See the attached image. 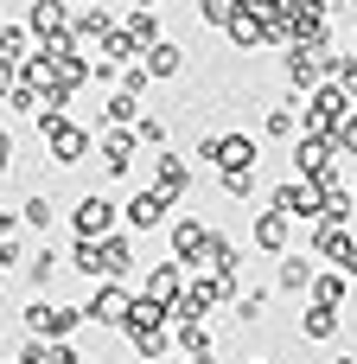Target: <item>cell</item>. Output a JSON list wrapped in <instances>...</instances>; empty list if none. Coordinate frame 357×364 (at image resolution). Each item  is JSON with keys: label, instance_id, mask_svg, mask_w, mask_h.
<instances>
[{"label": "cell", "instance_id": "cell-1", "mask_svg": "<svg viewBox=\"0 0 357 364\" xmlns=\"http://www.w3.org/2000/svg\"><path fill=\"white\" fill-rule=\"evenodd\" d=\"M294 179H313V186L345 179V160H339L332 134H294Z\"/></svg>", "mask_w": 357, "mask_h": 364}, {"label": "cell", "instance_id": "cell-2", "mask_svg": "<svg viewBox=\"0 0 357 364\" xmlns=\"http://www.w3.org/2000/svg\"><path fill=\"white\" fill-rule=\"evenodd\" d=\"M345 115H351L345 90H332V83H313V90H307V102H300V134H332Z\"/></svg>", "mask_w": 357, "mask_h": 364}, {"label": "cell", "instance_id": "cell-3", "mask_svg": "<svg viewBox=\"0 0 357 364\" xmlns=\"http://www.w3.org/2000/svg\"><path fill=\"white\" fill-rule=\"evenodd\" d=\"M198 166H217V173H230V166H256L262 160V147L249 141V134H198V154H192Z\"/></svg>", "mask_w": 357, "mask_h": 364}, {"label": "cell", "instance_id": "cell-4", "mask_svg": "<svg viewBox=\"0 0 357 364\" xmlns=\"http://www.w3.org/2000/svg\"><path fill=\"white\" fill-rule=\"evenodd\" d=\"M268 211H281L287 224H319V186L313 179H281L268 192Z\"/></svg>", "mask_w": 357, "mask_h": 364}, {"label": "cell", "instance_id": "cell-5", "mask_svg": "<svg viewBox=\"0 0 357 364\" xmlns=\"http://www.w3.org/2000/svg\"><path fill=\"white\" fill-rule=\"evenodd\" d=\"M128 307H134V294H128V282H102L77 314H83V326H109V333H121V320H128Z\"/></svg>", "mask_w": 357, "mask_h": 364}, {"label": "cell", "instance_id": "cell-6", "mask_svg": "<svg viewBox=\"0 0 357 364\" xmlns=\"http://www.w3.org/2000/svg\"><path fill=\"white\" fill-rule=\"evenodd\" d=\"M26 326H32V339H45V346H57V339H70V333L83 326V314L45 294V301H32V307H26Z\"/></svg>", "mask_w": 357, "mask_h": 364}, {"label": "cell", "instance_id": "cell-7", "mask_svg": "<svg viewBox=\"0 0 357 364\" xmlns=\"http://www.w3.org/2000/svg\"><path fill=\"white\" fill-rule=\"evenodd\" d=\"M45 147H51V166H83L89 154H96V134L89 128H77V122H57V128H45Z\"/></svg>", "mask_w": 357, "mask_h": 364}, {"label": "cell", "instance_id": "cell-8", "mask_svg": "<svg viewBox=\"0 0 357 364\" xmlns=\"http://www.w3.org/2000/svg\"><path fill=\"white\" fill-rule=\"evenodd\" d=\"M134 275V230L96 237V282H128Z\"/></svg>", "mask_w": 357, "mask_h": 364}, {"label": "cell", "instance_id": "cell-9", "mask_svg": "<svg viewBox=\"0 0 357 364\" xmlns=\"http://www.w3.org/2000/svg\"><path fill=\"white\" fill-rule=\"evenodd\" d=\"M147 173H153V192H166V198L179 205V198L192 192V173H198V166H192L185 154H172V147H160V154L147 160Z\"/></svg>", "mask_w": 357, "mask_h": 364}, {"label": "cell", "instance_id": "cell-10", "mask_svg": "<svg viewBox=\"0 0 357 364\" xmlns=\"http://www.w3.org/2000/svg\"><path fill=\"white\" fill-rule=\"evenodd\" d=\"M166 237H172V262H179V269H198L204 250H211V224H204V218H172Z\"/></svg>", "mask_w": 357, "mask_h": 364}, {"label": "cell", "instance_id": "cell-11", "mask_svg": "<svg viewBox=\"0 0 357 364\" xmlns=\"http://www.w3.org/2000/svg\"><path fill=\"white\" fill-rule=\"evenodd\" d=\"M134 154H141L134 128H102V141H96V160H102V173H109V179H128V173H134Z\"/></svg>", "mask_w": 357, "mask_h": 364}, {"label": "cell", "instance_id": "cell-12", "mask_svg": "<svg viewBox=\"0 0 357 364\" xmlns=\"http://www.w3.org/2000/svg\"><path fill=\"white\" fill-rule=\"evenodd\" d=\"M115 211H121L115 198H102V192H83V198H77V211H70V230L96 243V237H109V230H115Z\"/></svg>", "mask_w": 357, "mask_h": 364}, {"label": "cell", "instance_id": "cell-13", "mask_svg": "<svg viewBox=\"0 0 357 364\" xmlns=\"http://www.w3.org/2000/svg\"><path fill=\"white\" fill-rule=\"evenodd\" d=\"M121 218H128V230H160V224H172V198L153 192V186H141V192L121 205Z\"/></svg>", "mask_w": 357, "mask_h": 364}, {"label": "cell", "instance_id": "cell-14", "mask_svg": "<svg viewBox=\"0 0 357 364\" xmlns=\"http://www.w3.org/2000/svg\"><path fill=\"white\" fill-rule=\"evenodd\" d=\"M179 294H185V269H179L172 256H166V262H153V269H147V294H141V301H153V307H166V314H172V307H179Z\"/></svg>", "mask_w": 357, "mask_h": 364}, {"label": "cell", "instance_id": "cell-15", "mask_svg": "<svg viewBox=\"0 0 357 364\" xmlns=\"http://www.w3.org/2000/svg\"><path fill=\"white\" fill-rule=\"evenodd\" d=\"M224 32H230V45H243V51H256V45H281V32H275V26H268L256 6H243V13H236Z\"/></svg>", "mask_w": 357, "mask_h": 364}, {"label": "cell", "instance_id": "cell-16", "mask_svg": "<svg viewBox=\"0 0 357 364\" xmlns=\"http://www.w3.org/2000/svg\"><path fill=\"white\" fill-rule=\"evenodd\" d=\"M281 77H287V90L300 96V90H313V83H326V58H313V51L287 45V58H281Z\"/></svg>", "mask_w": 357, "mask_h": 364}, {"label": "cell", "instance_id": "cell-17", "mask_svg": "<svg viewBox=\"0 0 357 364\" xmlns=\"http://www.w3.org/2000/svg\"><path fill=\"white\" fill-rule=\"evenodd\" d=\"M141 70H147L153 83H172V77L185 70V51H179L172 38H160V45H147V51H141Z\"/></svg>", "mask_w": 357, "mask_h": 364}, {"label": "cell", "instance_id": "cell-18", "mask_svg": "<svg viewBox=\"0 0 357 364\" xmlns=\"http://www.w3.org/2000/svg\"><path fill=\"white\" fill-rule=\"evenodd\" d=\"M287 237H294V224H287L281 211H262L256 230H249V243H256L262 256H287Z\"/></svg>", "mask_w": 357, "mask_h": 364}, {"label": "cell", "instance_id": "cell-19", "mask_svg": "<svg viewBox=\"0 0 357 364\" xmlns=\"http://www.w3.org/2000/svg\"><path fill=\"white\" fill-rule=\"evenodd\" d=\"M351 218H357L351 186H345V179H326V186H319V224H351Z\"/></svg>", "mask_w": 357, "mask_h": 364}, {"label": "cell", "instance_id": "cell-20", "mask_svg": "<svg viewBox=\"0 0 357 364\" xmlns=\"http://www.w3.org/2000/svg\"><path fill=\"white\" fill-rule=\"evenodd\" d=\"M64 26H70V0H32L26 6V32H38V38H51Z\"/></svg>", "mask_w": 357, "mask_h": 364}, {"label": "cell", "instance_id": "cell-21", "mask_svg": "<svg viewBox=\"0 0 357 364\" xmlns=\"http://www.w3.org/2000/svg\"><path fill=\"white\" fill-rule=\"evenodd\" d=\"M121 32H128V45H134V51H147V45H160V38H166V32H160V13H153V6H128Z\"/></svg>", "mask_w": 357, "mask_h": 364}, {"label": "cell", "instance_id": "cell-22", "mask_svg": "<svg viewBox=\"0 0 357 364\" xmlns=\"http://www.w3.org/2000/svg\"><path fill=\"white\" fill-rule=\"evenodd\" d=\"M211 326L204 320H172V352H185V358H211Z\"/></svg>", "mask_w": 357, "mask_h": 364}, {"label": "cell", "instance_id": "cell-23", "mask_svg": "<svg viewBox=\"0 0 357 364\" xmlns=\"http://www.w3.org/2000/svg\"><path fill=\"white\" fill-rule=\"evenodd\" d=\"M109 26H115L109 6H70V26H64V32H70V38H102Z\"/></svg>", "mask_w": 357, "mask_h": 364}, {"label": "cell", "instance_id": "cell-24", "mask_svg": "<svg viewBox=\"0 0 357 364\" xmlns=\"http://www.w3.org/2000/svg\"><path fill=\"white\" fill-rule=\"evenodd\" d=\"M294 109H300V96H287L281 109H268V115H262V134H268V141H294V134H300V115H294Z\"/></svg>", "mask_w": 357, "mask_h": 364}, {"label": "cell", "instance_id": "cell-25", "mask_svg": "<svg viewBox=\"0 0 357 364\" xmlns=\"http://www.w3.org/2000/svg\"><path fill=\"white\" fill-rule=\"evenodd\" d=\"M57 269H64V262H57V250H51V243H38V250L26 256V282H32V288H45V294H51Z\"/></svg>", "mask_w": 357, "mask_h": 364}, {"label": "cell", "instance_id": "cell-26", "mask_svg": "<svg viewBox=\"0 0 357 364\" xmlns=\"http://www.w3.org/2000/svg\"><path fill=\"white\" fill-rule=\"evenodd\" d=\"M307 294H313V307H345V294H351V282L332 269V275H319L313 269V282H307Z\"/></svg>", "mask_w": 357, "mask_h": 364}, {"label": "cell", "instance_id": "cell-27", "mask_svg": "<svg viewBox=\"0 0 357 364\" xmlns=\"http://www.w3.org/2000/svg\"><path fill=\"white\" fill-rule=\"evenodd\" d=\"M339 326H345L339 307H307V314H300V339H332Z\"/></svg>", "mask_w": 357, "mask_h": 364}, {"label": "cell", "instance_id": "cell-28", "mask_svg": "<svg viewBox=\"0 0 357 364\" xmlns=\"http://www.w3.org/2000/svg\"><path fill=\"white\" fill-rule=\"evenodd\" d=\"M281 294H307V282H313V256H281Z\"/></svg>", "mask_w": 357, "mask_h": 364}, {"label": "cell", "instance_id": "cell-29", "mask_svg": "<svg viewBox=\"0 0 357 364\" xmlns=\"http://www.w3.org/2000/svg\"><path fill=\"white\" fill-rule=\"evenodd\" d=\"M326 77H332V90H345V102H357V58L332 51V58H326Z\"/></svg>", "mask_w": 357, "mask_h": 364}, {"label": "cell", "instance_id": "cell-30", "mask_svg": "<svg viewBox=\"0 0 357 364\" xmlns=\"http://www.w3.org/2000/svg\"><path fill=\"white\" fill-rule=\"evenodd\" d=\"M51 218H57V205H51V192H32V198L19 205V224H26V230H51Z\"/></svg>", "mask_w": 357, "mask_h": 364}, {"label": "cell", "instance_id": "cell-31", "mask_svg": "<svg viewBox=\"0 0 357 364\" xmlns=\"http://www.w3.org/2000/svg\"><path fill=\"white\" fill-rule=\"evenodd\" d=\"M230 314H236L243 326H256V320L268 314V288H236V301H230Z\"/></svg>", "mask_w": 357, "mask_h": 364}, {"label": "cell", "instance_id": "cell-32", "mask_svg": "<svg viewBox=\"0 0 357 364\" xmlns=\"http://www.w3.org/2000/svg\"><path fill=\"white\" fill-rule=\"evenodd\" d=\"M102 122H109V128H134V122H141V102H134V96H121V90H115V96H109V102H102Z\"/></svg>", "mask_w": 357, "mask_h": 364}, {"label": "cell", "instance_id": "cell-33", "mask_svg": "<svg viewBox=\"0 0 357 364\" xmlns=\"http://www.w3.org/2000/svg\"><path fill=\"white\" fill-rule=\"evenodd\" d=\"M102 58H109V64H115V70H121V64H134V58H141V51H134V45H128V32H121V26H109V32H102Z\"/></svg>", "mask_w": 357, "mask_h": 364}, {"label": "cell", "instance_id": "cell-34", "mask_svg": "<svg viewBox=\"0 0 357 364\" xmlns=\"http://www.w3.org/2000/svg\"><path fill=\"white\" fill-rule=\"evenodd\" d=\"M217 186L230 198H256V166H230V173H217Z\"/></svg>", "mask_w": 357, "mask_h": 364}, {"label": "cell", "instance_id": "cell-35", "mask_svg": "<svg viewBox=\"0 0 357 364\" xmlns=\"http://www.w3.org/2000/svg\"><path fill=\"white\" fill-rule=\"evenodd\" d=\"M236 13H243L236 0H198V19H204V26H217V32H224V26L236 19Z\"/></svg>", "mask_w": 357, "mask_h": 364}, {"label": "cell", "instance_id": "cell-36", "mask_svg": "<svg viewBox=\"0 0 357 364\" xmlns=\"http://www.w3.org/2000/svg\"><path fill=\"white\" fill-rule=\"evenodd\" d=\"M332 147H339V160H351V166H357V109L332 128Z\"/></svg>", "mask_w": 357, "mask_h": 364}, {"label": "cell", "instance_id": "cell-37", "mask_svg": "<svg viewBox=\"0 0 357 364\" xmlns=\"http://www.w3.org/2000/svg\"><path fill=\"white\" fill-rule=\"evenodd\" d=\"M115 77H121V96H134V102H141V96H147V83H153V77L141 70V58H134V64H121Z\"/></svg>", "mask_w": 357, "mask_h": 364}, {"label": "cell", "instance_id": "cell-38", "mask_svg": "<svg viewBox=\"0 0 357 364\" xmlns=\"http://www.w3.org/2000/svg\"><path fill=\"white\" fill-rule=\"evenodd\" d=\"M134 141L160 154V147H166V122H160V115H141V122H134Z\"/></svg>", "mask_w": 357, "mask_h": 364}, {"label": "cell", "instance_id": "cell-39", "mask_svg": "<svg viewBox=\"0 0 357 364\" xmlns=\"http://www.w3.org/2000/svg\"><path fill=\"white\" fill-rule=\"evenodd\" d=\"M70 269L96 282V243H89V237H77V243H70Z\"/></svg>", "mask_w": 357, "mask_h": 364}, {"label": "cell", "instance_id": "cell-40", "mask_svg": "<svg viewBox=\"0 0 357 364\" xmlns=\"http://www.w3.org/2000/svg\"><path fill=\"white\" fill-rule=\"evenodd\" d=\"M0 58H6V64L26 58V26H0Z\"/></svg>", "mask_w": 357, "mask_h": 364}, {"label": "cell", "instance_id": "cell-41", "mask_svg": "<svg viewBox=\"0 0 357 364\" xmlns=\"http://www.w3.org/2000/svg\"><path fill=\"white\" fill-rule=\"evenodd\" d=\"M26 109L38 115V90H26V83H13V90H6V115H26Z\"/></svg>", "mask_w": 357, "mask_h": 364}, {"label": "cell", "instance_id": "cell-42", "mask_svg": "<svg viewBox=\"0 0 357 364\" xmlns=\"http://www.w3.org/2000/svg\"><path fill=\"white\" fill-rule=\"evenodd\" d=\"M45 364H83V358H77L70 339H57V346H45Z\"/></svg>", "mask_w": 357, "mask_h": 364}, {"label": "cell", "instance_id": "cell-43", "mask_svg": "<svg viewBox=\"0 0 357 364\" xmlns=\"http://www.w3.org/2000/svg\"><path fill=\"white\" fill-rule=\"evenodd\" d=\"M13 364H45V339H26V346L13 352Z\"/></svg>", "mask_w": 357, "mask_h": 364}, {"label": "cell", "instance_id": "cell-44", "mask_svg": "<svg viewBox=\"0 0 357 364\" xmlns=\"http://www.w3.org/2000/svg\"><path fill=\"white\" fill-rule=\"evenodd\" d=\"M6 173H13V134L0 128V179H6Z\"/></svg>", "mask_w": 357, "mask_h": 364}, {"label": "cell", "instance_id": "cell-45", "mask_svg": "<svg viewBox=\"0 0 357 364\" xmlns=\"http://www.w3.org/2000/svg\"><path fill=\"white\" fill-rule=\"evenodd\" d=\"M13 230H19V218H13V211H0V237H13Z\"/></svg>", "mask_w": 357, "mask_h": 364}, {"label": "cell", "instance_id": "cell-46", "mask_svg": "<svg viewBox=\"0 0 357 364\" xmlns=\"http://www.w3.org/2000/svg\"><path fill=\"white\" fill-rule=\"evenodd\" d=\"M128 6H160V0H128Z\"/></svg>", "mask_w": 357, "mask_h": 364}, {"label": "cell", "instance_id": "cell-47", "mask_svg": "<svg viewBox=\"0 0 357 364\" xmlns=\"http://www.w3.org/2000/svg\"><path fill=\"white\" fill-rule=\"evenodd\" d=\"M0 122H6V90H0Z\"/></svg>", "mask_w": 357, "mask_h": 364}, {"label": "cell", "instance_id": "cell-48", "mask_svg": "<svg viewBox=\"0 0 357 364\" xmlns=\"http://www.w3.org/2000/svg\"><path fill=\"white\" fill-rule=\"evenodd\" d=\"M236 6H268V0H236Z\"/></svg>", "mask_w": 357, "mask_h": 364}, {"label": "cell", "instance_id": "cell-49", "mask_svg": "<svg viewBox=\"0 0 357 364\" xmlns=\"http://www.w3.org/2000/svg\"><path fill=\"white\" fill-rule=\"evenodd\" d=\"M332 364H357V352H351V358H332Z\"/></svg>", "mask_w": 357, "mask_h": 364}, {"label": "cell", "instance_id": "cell-50", "mask_svg": "<svg viewBox=\"0 0 357 364\" xmlns=\"http://www.w3.org/2000/svg\"><path fill=\"white\" fill-rule=\"evenodd\" d=\"M185 364H211V358H185Z\"/></svg>", "mask_w": 357, "mask_h": 364}, {"label": "cell", "instance_id": "cell-51", "mask_svg": "<svg viewBox=\"0 0 357 364\" xmlns=\"http://www.w3.org/2000/svg\"><path fill=\"white\" fill-rule=\"evenodd\" d=\"M249 364H268V358H249Z\"/></svg>", "mask_w": 357, "mask_h": 364}]
</instances>
